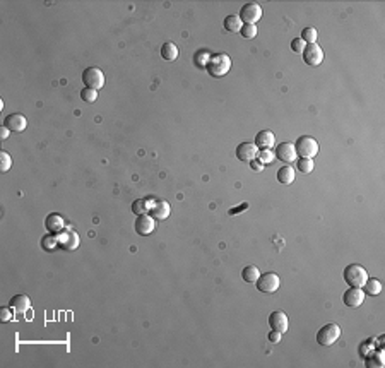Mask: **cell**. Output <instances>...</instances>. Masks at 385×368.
I'll list each match as a JSON object with an SVG mask.
<instances>
[{"label": "cell", "instance_id": "21", "mask_svg": "<svg viewBox=\"0 0 385 368\" xmlns=\"http://www.w3.org/2000/svg\"><path fill=\"white\" fill-rule=\"evenodd\" d=\"M294 178H296V173H294V170L289 165L281 166L278 170V182L283 183V185H291Z\"/></svg>", "mask_w": 385, "mask_h": 368}, {"label": "cell", "instance_id": "13", "mask_svg": "<svg viewBox=\"0 0 385 368\" xmlns=\"http://www.w3.org/2000/svg\"><path fill=\"white\" fill-rule=\"evenodd\" d=\"M257 154H259V147L253 142H242L237 147V158L243 163H250V161L257 159Z\"/></svg>", "mask_w": 385, "mask_h": 368}, {"label": "cell", "instance_id": "22", "mask_svg": "<svg viewBox=\"0 0 385 368\" xmlns=\"http://www.w3.org/2000/svg\"><path fill=\"white\" fill-rule=\"evenodd\" d=\"M180 52H178V47L171 42H166L165 45L161 47V57L165 58L166 62H175L178 58Z\"/></svg>", "mask_w": 385, "mask_h": 368}, {"label": "cell", "instance_id": "35", "mask_svg": "<svg viewBox=\"0 0 385 368\" xmlns=\"http://www.w3.org/2000/svg\"><path fill=\"white\" fill-rule=\"evenodd\" d=\"M305 47H306V43L303 42L301 38H294L293 42H291V50H293L294 53H303V50H305Z\"/></svg>", "mask_w": 385, "mask_h": 368}, {"label": "cell", "instance_id": "7", "mask_svg": "<svg viewBox=\"0 0 385 368\" xmlns=\"http://www.w3.org/2000/svg\"><path fill=\"white\" fill-rule=\"evenodd\" d=\"M240 21L243 24H255L262 19V7L255 2H248L240 9Z\"/></svg>", "mask_w": 385, "mask_h": 368}, {"label": "cell", "instance_id": "25", "mask_svg": "<svg viewBox=\"0 0 385 368\" xmlns=\"http://www.w3.org/2000/svg\"><path fill=\"white\" fill-rule=\"evenodd\" d=\"M42 249L45 252H55L57 249H60V247H58V236L53 235V233L45 235L42 238Z\"/></svg>", "mask_w": 385, "mask_h": 368}, {"label": "cell", "instance_id": "15", "mask_svg": "<svg viewBox=\"0 0 385 368\" xmlns=\"http://www.w3.org/2000/svg\"><path fill=\"white\" fill-rule=\"evenodd\" d=\"M269 325L273 331H278V332H286L289 329V318L284 312L281 310H276L269 315Z\"/></svg>", "mask_w": 385, "mask_h": 368}, {"label": "cell", "instance_id": "8", "mask_svg": "<svg viewBox=\"0 0 385 368\" xmlns=\"http://www.w3.org/2000/svg\"><path fill=\"white\" fill-rule=\"evenodd\" d=\"M57 236H58V247H60L62 250H65V252H72V250H75L81 243V238L79 235H77V231L70 230V228H65V230L58 233Z\"/></svg>", "mask_w": 385, "mask_h": 368}, {"label": "cell", "instance_id": "29", "mask_svg": "<svg viewBox=\"0 0 385 368\" xmlns=\"http://www.w3.org/2000/svg\"><path fill=\"white\" fill-rule=\"evenodd\" d=\"M276 159V154L273 149H260L259 154H257V161L262 165H271Z\"/></svg>", "mask_w": 385, "mask_h": 368}, {"label": "cell", "instance_id": "4", "mask_svg": "<svg viewBox=\"0 0 385 368\" xmlns=\"http://www.w3.org/2000/svg\"><path fill=\"white\" fill-rule=\"evenodd\" d=\"M294 149H296V154L300 156V158H312L314 159L317 156V152H319V142H317L315 139L310 137V136H303L296 141Z\"/></svg>", "mask_w": 385, "mask_h": 368}, {"label": "cell", "instance_id": "37", "mask_svg": "<svg viewBox=\"0 0 385 368\" xmlns=\"http://www.w3.org/2000/svg\"><path fill=\"white\" fill-rule=\"evenodd\" d=\"M269 341H271V343H279V341H281V332L273 331L269 334Z\"/></svg>", "mask_w": 385, "mask_h": 368}, {"label": "cell", "instance_id": "31", "mask_svg": "<svg viewBox=\"0 0 385 368\" xmlns=\"http://www.w3.org/2000/svg\"><path fill=\"white\" fill-rule=\"evenodd\" d=\"M240 34H242L245 39H252L257 36V26L255 24H243L242 29H240Z\"/></svg>", "mask_w": 385, "mask_h": 368}, {"label": "cell", "instance_id": "12", "mask_svg": "<svg viewBox=\"0 0 385 368\" xmlns=\"http://www.w3.org/2000/svg\"><path fill=\"white\" fill-rule=\"evenodd\" d=\"M156 230V219L149 214H142V216H137L135 219V231L140 236H147Z\"/></svg>", "mask_w": 385, "mask_h": 368}, {"label": "cell", "instance_id": "27", "mask_svg": "<svg viewBox=\"0 0 385 368\" xmlns=\"http://www.w3.org/2000/svg\"><path fill=\"white\" fill-rule=\"evenodd\" d=\"M209 60H211V53L207 50H199L196 55H194V62H196V65L201 67V69H207Z\"/></svg>", "mask_w": 385, "mask_h": 368}, {"label": "cell", "instance_id": "19", "mask_svg": "<svg viewBox=\"0 0 385 368\" xmlns=\"http://www.w3.org/2000/svg\"><path fill=\"white\" fill-rule=\"evenodd\" d=\"M9 307H11L16 313H24L31 308V300L28 295H16L11 298Z\"/></svg>", "mask_w": 385, "mask_h": 368}, {"label": "cell", "instance_id": "33", "mask_svg": "<svg viewBox=\"0 0 385 368\" xmlns=\"http://www.w3.org/2000/svg\"><path fill=\"white\" fill-rule=\"evenodd\" d=\"M81 98L84 100V103H94L98 100V91H94L91 88H84L81 91Z\"/></svg>", "mask_w": 385, "mask_h": 368}, {"label": "cell", "instance_id": "23", "mask_svg": "<svg viewBox=\"0 0 385 368\" xmlns=\"http://www.w3.org/2000/svg\"><path fill=\"white\" fill-rule=\"evenodd\" d=\"M223 26H224V29L228 31V33H240L243 22L240 21L238 16H228V17H224Z\"/></svg>", "mask_w": 385, "mask_h": 368}, {"label": "cell", "instance_id": "17", "mask_svg": "<svg viewBox=\"0 0 385 368\" xmlns=\"http://www.w3.org/2000/svg\"><path fill=\"white\" fill-rule=\"evenodd\" d=\"M259 149H273L276 146V136L273 130H260L255 137V142H253Z\"/></svg>", "mask_w": 385, "mask_h": 368}, {"label": "cell", "instance_id": "2", "mask_svg": "<svg viewBox=\"0 0 385 368\" xmlns=\"http://www.w3.org/2000/svg\"><path fill=\"white\" fill-rule=\"evenodd\" d=\"M231 69V58L226 53H216L211 57L209 64H207V72L212 77H224Z\"/></svg>", "mask_w": 385, "mask_h": 368}, {"label": "cell", "instance_id": "16", "mask_svg": "<svg viewBox=\"0 0 385 368\" xmlns=\"http://www.w3.org/2000/svg\"><path fill=\"white\" fill-rule=\"evenodd\" d=\"M45 226H47V230L50 233H53V235H58V233H62L63 230H65V219H63L60 214L57 213H50L47 219H45Z\"/></svg>", "mask_w": 385, "mask_h": 368}, {"label": "cell", "instance_id": "10", "mask_svg": "<svg viewBox=\"0 0 385 368\" xmlns=\"http://www.w3.org/2000/svg\"><path fill=\"white\" fill-rule=\"evenodd\" d=\"M365 296H366L365 291L361 290V288H351V286H350V290L344 291L342 302H344V305H346V307L358 308V307H361V305H363Z\"/></svg>", "mask_w": 385, "mask_h": 368}, {"label": "cell", "instance_id": "3", "mask_svg": "<svg viewBox=\"0 0 385 368\" xmlns=\"http://www.w3.org/2000/svg\"><path fill=\"white\" fill-rule=\"evenodd\" d=\"M339 338H341V327H339L336 322L325 324L324 327H320L319 332H317V343L325 348L332 346Z\"/></svg>", "mask_w": 385, "mask_h": 368}, {"label": "cell", "instance_id": "39", "mask_svg": "<svg viewBox=\"0 0 385 368\" xmlns=\"http://www.w3.org/2000/svg\"><path fill=\"white\" fill-rule=\"evenodd\" d=\"M247 208H248V204H242L238 209H229V214H231V216H235V214H240V211H243V209H247Z\"/></svg>", "mask_w": 385, "mask_h": 368}, {"label": "cell", "instance_id": "28", "mask_svg": "<svg viewBox=\"0 0 385 368\" xmlns=\"http://www.w3.org/2000/svg\"><path fill=\"white\" fill-rule=\"evenodd\" d=\"M300 38L306 45H314V43H317V38H319V31H317L315 28H305V29L301 31V36Z\"/></svg>", "mask_w": 385, "mask_h": 368}, {"label": "cell", "instance_id": "36", "mask_svg": "<svg viewBox=\"0 0 385 368\" xmlns=\"http://www.w3.org/2000/svg\"><path fill=\"white\" fill-rule=\"evenodd\" d=\"M250 168L253 170V172H264V165L259 163V161H257V159L250 161Z\"/></svg>", "mask_w": 385, "mask_h": 368}, {"label": "cell", "instance_id": "20", "mask_svg": "<svg viewBox=\"0 0 385 368\" xmlns=\"http://www.w3.org/2000/svg\"><path fill=\"white\" fill-rule=\"evenodd\" d=\"M154 197H146V199H137L132 202V213L135 216H142V214H147L151 208L154 206Z\"/></svg>", "mask_w": 385, "mask_h": 368}, {"label": "cell", "instance_id": "5", "mask_svg": "<svg viewBox=\"0 0 385 368\" xmlns=\"http://www.w3.org/2000/svg\"><path fill=\"white\" fill-rule=\"evenodd\" d=\"M257 290L264 295H273L279 290L281 286V277L276 274V272H265V274H260L259 279L255 281Z\"/></svg>", "mask_w": 385, "mask_h": 368}, {"label": "cell", "instance_id": "38", "mask_svg": "<svg viewBox=\"0 0 385 368\" xmlns=\"http://www.w3.org/2000/svg\"><path fill=\"white\" fill-rule=\"evenodd\" d=\"M9 134H11V130H9L6 125H4V127L0 129V137H2V141H6V139L9 137Z\"/></svg>", "mask_w": 385, "mask_h": 368}, {"label": "cell", "instance_id": "32", "mask_svg": "<svg viewBox=\"0 0 385 368\" xmlns=\"http://www.w3.org/2000/svg\"><path fill=\"white\" fill-rule=\"evenodd\" d=\"M11 166H12L11 154L6 152V151H2L0 152V170H2V173H7L9 170H11Z\"/></svg>", "mask_w": 385, "mask_h": 368}, {"label": "cell", "instance_id": "1", "mask_svg": "<svg viewBox=\"0 0 385 368\" xmlns=\"http://www.w3.org/2000/svg\"><path fill=\"white\" fill-rule=\"evenodd\" d=\"M342 276H344V282H348L351 288H363V284L366 282V279H368V272H366V269L363 266H360V264H351V266H348L344 269Z\"/></svg>", "mask_w": 385, "mask_h": 368}, {"label": "cell", "instance_id": "34", "mask_svg": "<svg viewBox=\"0 0 385 368\" xmlns=\"http://www.w3.org/2000/svg\"><path fill=\"white\" fill-rule=\"evenodd\" d=\"M14 310H12L11 307H2V310H0V318H2V322H11L12 318H14Z\"/></svg>", "mask_w": 385, "mask_h": 368}, {"label": "cell", "instance_id": "24", "mask_svg": "<svg viewBox=\"0 0 385 368\" xmlns=\"http://www.w3.org/2000/svg\"><path fill=\"white\" fill-rule=\"evenodd\" d=\"M363 290H365V295H370V296H377L382 293V282H380L378 279H375V277H368L366 279V282L363 284Z\"/></svg>", "mask_w": 385, "mask_h": 368}, {"label": "cell", "instance_id": "30", "mask_svg": "<svg viewBox=\"0 0 385 368\" xmlns=\"http://www.w3.org/2000/svg\"><path fill=\"white\" fill-rule=\"evenodd\" d=\"M296 166L301 173H312L314 172V159L312 158H300L296 161Z\"/></svg>", "mask_w": 385, "mask_h": 368}, {"label": "cell", "instance_id": "26", "mask_svg": "<svg viewBox=\"0 0 385 368\" xmlns=\"http://www.w3.org/2000/svg\"><path fill=\"white\" fill-rule=\"evenodd\" d=\"M259 276H260V271H259V267H255V266H247V267H243V271H242V277L245 282H255L257 279H259Z\"/></svg>", "mask_w": 385, "mask_h": 368}, {"label": "cell", "instance_id": "6", "mask_svg": "<svg viewBox=\"0 0 385 368\" xmlns=\"http://www.w3.org/2000/svg\"><path fill=\"white\" fill-rule=\"evenodd\" d=\"M83 80L86 88L99 91V89H103V86H105V74H103V70L98 69V67H89V69L84 70Z\"/></svg>", "mask_w": 385, "mask_h": 368}, {"label": "cell", "instance_id": "14", "mask_svg": "<svg viewBox=\"0 0 385 368\" xmlns=\"http://www.w3.org/2000/svg\"><path fill=\"white\" fill-rule=\"evenodd\" d=\"M4 125H6L11 132H24L26 127H28V120H26V116L22 113H11L6 116Z\"/></svg>", "mask_w": 385, "mask_h": 368}, {"label": "cell", "instance_id": "9", "mask_svg": "<svg viewBox=\"0 0 385 368\" xmlns=\"http://www.w3.org/2000/svg\"><path fill=\"white\" fill-rule=\"evenodd\" d=\"M301 55H303V60H305L306 64L312 65V67H317V65H320L324 62V50L317 43L306 45Z\"/></svg>", "mask_w": 385, "mask_h": 368}, {"label": "cell", "instance_id": "11", "mask_svg": "<svg viewBox=\"0 0 385 368\" xmlns=\"http://www.w3.org/2000/svg\"><path fill=\"white\" fill-rule=\"evenodd\" d=\"M276 158L281 159L283 163L286 165H291L294 159L298 158L296 154V149H294V144H291V142H281V144L276 146Z\"/></svg>", "mask_w": 385, "mask_h": 368}, {"label": "cell", "instance_id": "18", "mask_svg": "<svg viewBox=\"0 0 385 368\" xmlns=\"http://www.w3.org/2000/svg\"><path fill=\"white\" fill-rule=\"evenodd\" d=\"M170 213H171L170 204L166 202V200H163V199H156V202H154L151 211H149V214H151L154 219H158V221H163V219H166V218L170 216Z\"/></svg>", "mask_w": 385, "mask_h": 368}]
</instances>
